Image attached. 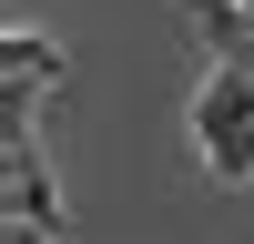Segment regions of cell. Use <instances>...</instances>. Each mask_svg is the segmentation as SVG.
<instances>
[{
    "label": "cell",
    "mask_w": 254,
    "mask_h": 244,
    "mask_svg": "<svg viewBox=\"0 0 254 244\" xmlns=\"http://www.w3.org/2000/svg\"><path fill=\"white\" fill-rule=\"evenodd\" d=\"M234 20H244V31H254V0H234Z\"/></svg>",
    "instance_id": "cell-2"
},
{
    "label": "cell",
    "mask_w": 254,
    "mask_h": 244,
    "mask_svg": "<svg viewBox=\"0 0 254 244\" xmlns=\"http://www.w3.org/2000/svg\"><path fill=\"white\" fill-rule=\"evenodd\" d=\"M0 61H10V81H51V71H61V51H51V41H31V31L0 41Z\"/></svg>",
    "instance_id": "cell-1"
}]
</instances>
